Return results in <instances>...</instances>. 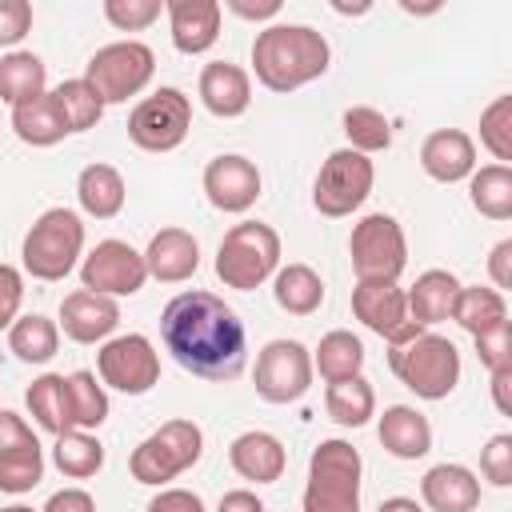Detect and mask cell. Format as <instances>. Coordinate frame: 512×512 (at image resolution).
<instances>
[{
  "label": "cell",
  "instance_id": "obj_1",
  "mask_svg": "<svg viewBox=\"0 0 512 512\" xmlns=\"http://www.w3.org/2000/svg\"><path fill=\"white\" fill-rule=\"evenodd\" d=\"M160 340L172 360L200 380H236L248 360L244 320L212 292H180L160 312Z\"/></svg>",
  "mask_w": 512,
  "mask_h": 512
},
{
  "label": "cell",
  "instance_id": "obj_2",
  "mask_svg": "<svg viewBox=\"0 0 512 512\" xmlns=\"http://www.w3.org/2000/svg\"><path fill=\"white\" fill-rule=\"evenodd\" d=\"M332 64L324 32L308 24H268L252 40V72L268 92H296L320 80Z\"/></svg>",
  "mask_w": 512,
  "mask_h": 512
},
{
  "label": "cell",
  "instance_id": "obj_3",
  "mask_svg": "<svg viewBox=\"0 0 512 512\" xmlns=\"http://www.w3.org/2000/svg\"><path fill=\"white\" fill-rule=\"evenodd\" d=\"M388 368L420 400H444L460 384V348L448 336L424 328L412 340L388 348Z\"/></svg>",
  "mask_w": 512,
  "mask_h": 512
},
{
  "label": "cell",
  "instance_id": "obj_4",
  "mask_svg": "<svg viewBox=\"0 0 512 512\" xmlns=\"http://www.w3.org/2000/svg\"><path fill=\"white\" fill-rule=\"evenodd\" d=\"M80 252H84V220L72 208H48V212H40L32 220V228L24 232V244H20L24 272L32 280H44V284L64 280L76 268Z\"/></svg>",
  "mask_w": 512,
  "mask_h": 512
},
{
  "label": "cell",
  "instance_id": "obj_5",
  "mask_svg": "<svg viewBox=\"0 0 512 512\" xmlns=\"http://www.w3.org/2000/svg\"><path fill=\"white\" fill-rule=\"evenodd\" d=\"M364 460L348 440H320L308 460L304 512H360Z\"/></svg>",
  "mask_w": 512,
  "mask_h": 512
},
{
  "label": "cell",
  "instance_id": "obj_6",
  "mask_svg": "<svg viewBox=\"0 0 512 512\" xmlns=\"http://www.w3.org/2000/svg\"><path fill=\"white\" fill-rule=\"evenodd\" d=\"M276 268H280V236L272 224L244 220L224 232V240L216 248V276L224 288L252 292L264 280H272Z\"/></svg>",
  "mask_w": 512,
  "mask_h": 512
},
{
  "label": "cell",
  "instance_id": "obj_7",
  "mask_svg": "<svg viewBox=\"0 0 512 512\" xmlns=\"http://www.w3.org/2000/svg\"><path fill=\"white\" fill-rule=\"evenodd\" d=\"M204 452V432L200 424L192 420H168L160 424L152 436H144L132 456H128V468H132V480L136 484H148V488H164L168 480H176L180 472H188Z\"/></svg>",
  "mask_w": 512,
  "mask_h": 512
},
{
  "label": "cell",
  "instance_id": "obj_8",
  "mask_svg": "<svg viewBox=\"0 0 512 512\" xmlns=\"http://www.w3.org/2000/svg\"><path fill=\"white\" fill-rule=\"evenodd\" d=\"M152 72H156V52L148 44H140V40L104 44L84 64V80L104 100V108L108 104H124L128 96H140L152 84Z\"/></svg>",
  "mask_w": 512,
  "mask_h": 512
},
{
  "label": "cell",
  "instance_id": "obj_9",
  "mask_svg": "<svg viewBox=\"0 0 512 512\" xmlns=\"http://www.w3.org/2000/svg\"><path fill=\"white\" fill-rule=\"evenodd\" d=\"M348 252H352L356 280H400V272L408 268L404 228L388 212H372L360 224H352Z\"/></svg>",
  "mask_w": 512,
  "mask_h": 512
},
{
  "label": "cell",
  "instance_id": "obj_10",
  "mask_svg": "<svg viewBox=\"0 0 512 512\" xmlns=\"http://www.w3.org/2000/svg\"><path fill=\"white\" fill-rule=\"evenodd\" d=\"M372 180H376V168L364 152H352V148H336L320 172H316V184H312V204L320 216H352L368 192H372Z\"/></svg>",
  "mask_w": 512,
  "mask_h": 512
},
{
  "label": "cell",
  "instance_id": "obj_11",
  "mask_svg": "<svg viewBox=\"0 0 512 512\" xmlns=\"http://www.w3.org/2000/svg\"><path fill=\"white\" fill-rule=\"evenodd\" d=\"M192 128V100L180 88H156L128 116V140L144 152H172Z\"/></svg>",
  "mask_w": 512,
  "mask_h": 512
},
{
  "label": "cell",
  "instance_id": "obj_12",
  "mask_svg": "<svg viewBox=\"0 0 512 512\" xmlns=\"http://www.w3.org/2000/svg\"><path fill=\"white\" fill-rule=\"evenodd\" d=\"M96 372H100V384H108L124 396H144L160 380V352L140 332L112 336L96 352Z\"/></svg>",
  "mask_w": 512,
  "mask_h": 512
},
{
  "label": "cell",
  "instance_id": "obj_13",
  "mask_svg": "<svg viewBox=\"0 0 512 512\" xmlns=\"http://www.w3.org/2000/svg\"><path fill=\"white\" fill-rule=\"evenodd\" d=\"M256 396L268 404H292L312 388V352L300 340H268L256 356Z\"/></svg>",
  "mask_w": 512,
  "mask_h": 512
},
{
  "label": "cell",
  "instance_id": "obj_14",
  "mask_svg": "<svg viewBox=\"0 0 512 512\" xmlns=\"http://www.w3.org/2000/svg\"><path fill=\"white\" fill-rule=\"evenodd\" d=\"M352 316L368 332L388 340V348L412 340L416 332H424L408 316V300H404V288L396 280H356V288H352Z\"/></svg>",
  "mask_w": 512,
  "mask_h": 512
},
{
  "label": "cell",
  "instance_id": "obj_15",
  "mask_svg": "<svg viewBox=\"0 0 512 512\" xmlns=\"http://www.w3.org/2000/svg\"><path fill=\"white\" fill-rule=\"evenodd\" d=\"M148 280L144 252H136L128 240H100L80 260V284L100 296H136Z\"/></svg>",
  "mask_w": 512,
  "mask_h": 512
},
{
  "label": "cell",
  "instance_id": "obj_16",
  "mask_svg": "<svg viewBox=\"0 0 512 512\" xmlns=\"http://www.w3.org/2000/svg\"><path fill=\"white\" fill-rule=\"evenodd\" d=\"M204 196H208V204L216 208V212H248L256 200H260V168L248 160V156H236V152H228V156H216V160H208L204 164Z\"/></svg>",
  "mask_w": 512,
  "mask_h": 512
},
{
  "label": "cell",
  "instance_id": "obj_17",
  "mask_svg": "<svg viewBox=\"0 0 512 512\" xmlns=\"http://www.w3.org/2000/svg\"><path fill=\"white\" fill-rule=\"evenodd\" d=\"M68 340L76 344H100L116 332L120 324V304L112 296H100V292H88V288H76L60 300V320Z\"/></svg>",
  "mask_w": 512,
  "mask_h": 512
},
{
  "label": "cell",
  "instance_id": "obj_18",
  "mask_svg": "<svg viewBox=\"0 0 512 512\" xmlns=\"http://www.w3.org/2000/svg\"><path fill=\"white\" fill-rule=\"evenodd\" d=\"M168 36L172 48L184 56H200L220 40V0H168Z\"/></svg>",
  "mask_w": 512,
  "mask_h": 512
},
{
  "label": "cell",
  "instance_id": "obj_19",
  "mask_svg": "<svg viewBox=\"0 0 512 512\" xmlns=\"http://www.w3.org/2000/svg\"><path fill=\"white\" fill-rule=\"evenodd\" d=\"M420 168L436 184H456L476 172V144L464 128H436L420 144Z\"/></svg>",
  "mask_w": 512,
  "mask_h": 512
},
{
  "label": "cell",
  "instance_id": "obj_20",
  "mask_svg": "<svg viewBox=\"0 0 512 512\" xmlns=\"http://www.w3.org/2000/svg\"><path fill=\"white\" fill-rule=\"evenodd\" d=\"M144 268L160 284H184L200 268V244L188 228H160L144 248Z\"/></svg>",
  "mask_w": 512,
  "mask_h": 512
},
{
  "label": "cell",
  "instance_id": "obj_21",
  "mask_svg": "<svg viewBox=\"0 0 512 512\" xmlns=\"http://www.w3.org/2000/svg\"><path fill=\"white\" fill-rule=\"evenodd\" d=\"M424 512H476L480 508V480L464 464H436L420 480Z\"/></svg>",
  "mask_w": 512,
  "mask_h": 512
},
{
  "label": "cell",
  "instance_id": "obj_22",
  "mask_svg": "<svg viewBox=\"0 0 512 512\" xmlns=\"http://www.w3.org/2000/svg\"><path fill=\"white\" fill-rule=\"evenodd\" d=\"M200 100L212 116L220 120H236L248 112L252 104V80L240 64L232 60H212L200 68Z\"/></svg>",
  "mask_w": 512,
  "mask_h": 512
},
{
  "label": "cell",
  "instance_id": "obj_23",
  "mask_svg": "<svg viewBox=\"0 0 512 512\" xmlns=\"http://www.w3.org/2000/svg\"><path fill=\"white\" fill-rule=\"evenodd\" d=\"M228 464L236 468V476H244L252 484H276L288 468V452L272 432L252 428L228 444Z\"/></svg>",
  "mask_w": 512,
  "mask_h": 512
},
{
  "label": "cell",
  "instance_id": "obj_24",
  "mask_svg": "<svg viewBox=\"0 0 512 512\" xmlns=\"http://www.w3.org/2000/svg\"><path fill=\"white\" fill-rule=\"evenodd\" d=\"M376 436L384 452L396 460H420L432 452V424L412 404H388L384 416L376 420Z\"/></svg>",
  "mask_w": 512,
  "mask_h": 512
},
{
  "label": "cell",
  "instance_id": "obj_25",
  "mask_svg": "<svg viewBox=\"0 0 512 512\" xmlns=\"http://www.w3.org/2000/svg\"><path fill=\"white\" fill-rule=\"evenodd\" d=\"M460 280L448 272V268H428L416 276V284L404 292L408 300V316L420 324V328H432L440 320H452V304L460 296Z\"/></svg>",
  "mask_w": 512,
  "mask_h": 512
},
{
  "label": "cell",
  "instance_id": "obj_26",
  "mask_svg": "<svg viewBox=\"0 0 512 512\" xmlns=\"http://www.w3.org/2000/svg\"><path fill=\"white\" fill-rule=\"evenodd\" d=\"M76 200L88 216L96 220H112L120 216L124 200H128V188H124V176L112 168V164H88L80 176H76Z\"/></svg>",
  "mask_w": 512,
  "mask_h": 512
},
{
  "label": "cell",
  "instance_id": "obj_27",
  "mask_svg": "<svg viewBox=\"0 0 512 512\" xmlns=\"http://www.w3.org/2000/svg\"><path fill=\"white\" fill-rule=\"evenodd\" d=\"M272 296L288 316H312L324 304V280L308 264H280L272 276Z\"/></svg>",
  "mask_w": 512,
  "mask_h": 512
},
{
  "label": "cell",
  "instance_id": "obj_28",
  "mask_svg": "<svg viewBox=\"0 0 512 512\" xmlns=\"http://www.w3.org/2000/svg\"><path fill=\"white\" fill-rule=\"evenodd\" d=\"M24 404H28L32 420H36L44 432H52V436L72 432L68 376H60V372H44V376H36V380L28 384V392H24Z\"/></svg>",
  "mask_w": 512,
  "mask_h": 512
},
{
  "label": "cell",
  "instance_id": "obj_29",
  "mask_svg": "<svg viewBox=\"0 0 512 512\" xmlns=\"http://www.w3.org/2000/svg\"><path fill=\"white\" fill-rule=\"evenodd\" d=\"M12 132H16L24 144H32V148H52V144H60L64 136H72L68 124H64V116H60V108H56V100H52L48 92L36 96V100H28V104H16V108H12Z\"/></svg>",
  "mask_w": 512,
  "mask_h": 512
},
{
  "label": "cell",
  "instance_id": "obj_30",
  "mask_svg": "<svg viewBox=\"0 0 512 512\" xmlns=\"http://www.w3.org/2000/svg\"><path fill=\"white\" fill-rule=\"evenodd\" d=\"M452 320L476 340V336H484V332L508 324V300H504V292H496V288H480V284L460 288V296H456V304H452Z\"/></svg>",
  "mask_w": 512,
  "mask_h": 512
},
{
  "label": "cell",
  "instance_id": "obj_31",
  "mask_svg": "<svg viewBox=\"0 0 512 512\" xmlns=\"http://www.w3.org/2000/svg\"><path fill=\"white\" fill-rule=\"evenodd\" d=\"M44 84H48V68L36 52H8L0 56V100L4 104H28L36 96H44Z\"/></svg>",
  "mask_w": 512,
  "mask_h": 512
},
{
  "label": "cell",
  "instance_id": "obj_32",
  "mask_svg": "<svg viewBox=\"0 0 512 512\" xmlns=\"http://www.w3.org/2000/svg\"><path fill=\"white\" fill-rule=\"evenodd\" d=\"M364 368V344L360 336H352L348 328H332L328 336H320L316 352H312V372H320L328 384L360 376Z\"/></svg>",
  "mask_w": 512,
  "mask_h": 512
},
{
  "label": "cell",
  "instance_id": "obj_33",
  "mask_svg": "<svg viewBox=\"0 0 512 512\" xmlns=\"http://www.w3.org/2000/svg\"><path fill=\"white\" fill-rule=\"evenodd\" d=\"M468 200L488 220H512V168L484 164L468 176Z\"/></svg>",
  "mask_w": 512,
  "mask_h": 512
},
{
  "label": "cell",
  "instance_id": "obj_34",
  "mask_svg": "<svg viewBox=\"0 0 512 512\" xmlns=\"http://www.w3.org/2000/svg\"><path fill=\"white\" fill-rule=\"evenodd\" d=\"M324 408L340 428H364L376 416V392H372V384L364 376H348V380L328 384Z\"/></svg>",
  "mask_w": 512,
  "mask_h": 512
},
{
  "label": "cell",
  "instance_id": "obj_35",
  "mask_svg": "<svg viewBox=\"0 0 512 512\" xmlns=\"http://www.w3.org/2000/svg\"><path fill=\"white\" fill-rule=\"evenodd\" d=\"M8 348L24 364H48L56 356V348H60V324L40 316V312L16 316V324L8 328Z\"/></svg>",
  "mask_w": 512,
  "mask_h": 512
},
{
  "label": "cell",
  "instance_id": "obj_36",
  "mask_svg": "<svg viewBox=\"0 0 512 512\" xmlns=\"http://www.w3.org/2000/svg\"><path fill=\"white\" fill-rule=\"evenodd\" d=\"M52 464L60 468V476L68 480H88L104 468V444L92 436V432H60L56 444H52Z\"/></svg>",
  "mask_w": 512,
  "mask_h": 512
},
{
  "label": "cell",
  "instance_id": "obj_37",
  "mask_svg": "<svg viewBox=\"0 0 512 512\" xmlns=\"http://www.w3.org/2000/svg\"><path fill=\"white\" fill-rule=\"evenodd\" d=\"M48 96L56 100V108H60V116H64V124H68V132H88V128H96V124H100V116H104V100L88 88V80H84V76L56 84Z\"/></svg>",
  "mask_w": 512,
  "mask_h": 512
},
{
  "label": "cell",
  "instance_id": "obj_38",
  "mask_svg": "<svg viewBox=\"0 0 512 512\" xmlns=\"http://www.w3.org/2000/svg\"><path fill=\"white\" fill-rule=\"evenodd\" d=\"M68 408H72V428L80 432H92L108 420V392L96 380V372L80 368L68 376Z\"/></svg>",
  "mask_w": 512,
  "mask_h": 512
},
{
  "label": "cell",
  "instance_id": "obj_39",
  "mask_svg": "<svg viewBox=\"0 0 512 512\" xmlns=\"http://www.w3.org/2000/svg\"><path fill=\"white\" fill-rule=\"evenodd\" d=\"M40 480H44V448H40V440L0 452V492L20 496V492H32Z\"/></svg>",
  "mask_w": 512,
  "mask_h": 512
},
{
  "label": "cell",
  "instance_id": "obj_40",
  "mask_svg": "<svg viewBox=\"0 0 512 512\" xmlns=\"http://www.w3.org/2000/svg\"><path fill=\"white\" fill-rule=\"evenodd\" d=\"M344 136H348V148L352 152H384L392 144V124L380 108H368V104H352L344 112Z\"/></svg>",
  "mask_w": 512,
  "mask_h": 512
},
{
  "label": "cell",
  "instance_id": "obj_41",
  "mask_svg": "<svg viewBox=\"0 0 512 512\" xmlns=\"http://www.w3.org/2000/svg\"><path fill=\"white\" fill-rule=\"evenodd\" d=\"M480 144L496 156V164L512 160V96H496L480 112Z\"/></svg>",
  "mask_w": 512,
  "mask_h": 512
},
{
  "label": "cell",
  "instance_id": "obj_42",
  "mask_svg": "<svg viewBox=\"0 0 512 512\" xmlns=\"http://www.w3.org/2000/svg\"><path fill=\"white\" fill-rule=\"evenodd\" d=\"M164 12L160 0H104V20L120 32H144Z\"/></svg>",
  "mask_w": 512,
  "mask_h": 512
},
{
  "label": "cell",
  "instance_id": "obj_43",
  "mask_svg": "<svg viewBox=\"0 0 512 512\" xmlns=\"http://www.w3.org/2000/svg\"><path fill=\"white\" fill-rule=\"evenodd\" d=\"M480 472L488 484L508 488L512 484V432H496L484 448H480Z\"/></svg>",
  "mask_w": 512,
  "mask_h": 512
},
{
  "label": "cell",
  "instance_id": "obj_44",
  "mask_svg": "<svg viewBox=\"0 0 512 512\" xmlns=\"http://www.w3.org/2000/svg\"><path fill=\"white\" fill-rule=\"evenodd\" d=\"M476 356H480V364H484L488 372L512 368V332H508V324H500V328L476 336Z\"/></svg>",
  "mask_w": 512,
  "mask_h": 512
},
{
  "label": "cell",
  "instance_id": "obj_45",
  "mask_svg": "<svg viewBox=\"0 0 512 512\" xmlns=\"http://www.w3.org/2000/svg\"><path fill=\"white\" fill-rule=\"evenodd\" d=\"M32 28V4L28 0H0V44L12 48Z\"/></svg>",
  "mask_w": 512,
  "mask_h": 512
},
{
  "label": "cell",
  "instance_id": "obj_46",
  "mask_svg": "<svg viewBox=\"0 0 512 512\" xmlns=\"http://www.w3.org/2000/svg\"><path fill=\"white\" fill-rule=\"evenodd\" d=\"M20 304H24V276H20V268L0 264V332L16 324Z\"/></svg>",
  "mask_w": 512,
  "mask_h": 512
},
{
  "label": "cell",
  "instance_id": "obj_47",
  "mask_svg": "<svg viewBox=\"0 0 512 512\" xmlns=\"http://www.w3.org/2000/svg\"><path fill=\"white\" fill-rule=\"evenodd\" d=\"M148 512H204V500L188 488H160L148 500Z\"/></svg>",
  "mask_w": 512,
  "mask_h": 512
},
{
  "label": "cell",
  "instance_id": "obj_48",
  "mask_svg": "<svg viewBox=\"0 0 512 512\" xmlns=\"http://www.w3.org/2000/svg\"><path fill=\"white\" fill-rule=\"evenodd\" d=\"M32 440H36V432L28 428V420L16 416V412H8V408H0V452L20 448V444H32Z\"/></svg>",
  "mask_w": 512,
  "mask_h": 512
},
{
  "label": "cell",
  "instance_id": "obj_49",
  "mask_svg": "<svg viewBox=\"0 0 512 512\" xmlns=\"http://www.w3.org/2000/svg\"><path fill=\"white\" fill-rule=\"evenodd\" d=\"M40 512H96V500L84 488H60L48 496V504Z\"/></svg>",
  "mask_w": 512,
  "mask_h": 512
},
{
  "label": "cell",
  "instance_id": "obj_50",
  "mask_svg": "<svg viewBox=\"0 0 512 512\" xmlns=\"http://www.w3.org/2000/svg\"><path fill=\"white\" fill-rule=\"evenodd\" d=\"M488 276H492L496 292L512 288V240H500V244L492 248V256H488Z\"/></svg>",
  "mask_w": 512,
  "mask_h": 512
},
{
  "label": "cell",
  "instance_id": "obj_51",
  "mask_svg": "<svg viewBox=\"0 0 512 512\" xmlns=\"http://www.w3.org/2000/svg\"><path fill=\"white\" fill-rule=\"evenodd\" d=\"M220 8L236 12L240 20H272L280 12V0H224Z\"/></svg>",
  "mask_w": 512,
  "mask_h": 512
},
{
  "label": "cell",
  "instance_id": "obj_52",
  "mask_svg": "<svg viewBox=\"0 0 512 512\" xmlns=\"http://www.w3.org/2000/svg\"><path fill=\"white\" fill-rule=\"evenodd\" d=\"M216 512H268V508H264V500L252 488H232V492L220 496Z\"/></svg>",
  "mask_w": 512,
  "mask_h": 512
},
{
  "label": "cell",
  "instance_id": "obj_53",
  "mask_svg": "<svg viewBox=\"0 0 512 512\" xmlns=\"http://www.w3.org/2000/svg\"><path fill=\"white\" fill-rule=\"evenodd\" d=\"M508 384H512V368H496L492 372V400H496V408L508 416L512 412V400H508Z\"/></svg>",
  "mask_w": 512,
  "mask_h": 512
},
{
  "label": "cell",
  "instance_id": "obj_54",
  "mask_svg": "<svg viewBox=\"0 0 512 512\" xmlns=\"http://www.w3.org/2000/svg\"><path fill=\"white\" fill-rule=\"evenodd\" d=\"M376 512H424V504L412 496H388V500H380Z\"/></svg>",
  "mask_w": 512,
  "mask_h": 512
},
{
  "label": "cell",
  "instance_id": "obj_55",
  "mask_svg": "<svg viewBox=\"0 0 512 512\" xmlns=\"http://www.w3.org/2000/svg\"><path fill=\"white\" fill-rule=\"evenodd\" d=\"M336 12H344V16H360V12H368V4H332Z\"/></svg>",
  "mask_w": 512,
  "mask_h": 512
},
{
  "label": "cell",
  "instance_id": "obj_56",
  "mask_svg": "<svg viewBox=\"0 0 512 512\" xmlns=\"http://www.w3.org/2000/svg\"><path fill=\"white\" fill-rule=\"evenodd\" d=\"M0 512H32L28 504H8V508H0Z\"/></svg>",
  "mask_w": 512,
  "mask_h": 512
}]
</instances>
